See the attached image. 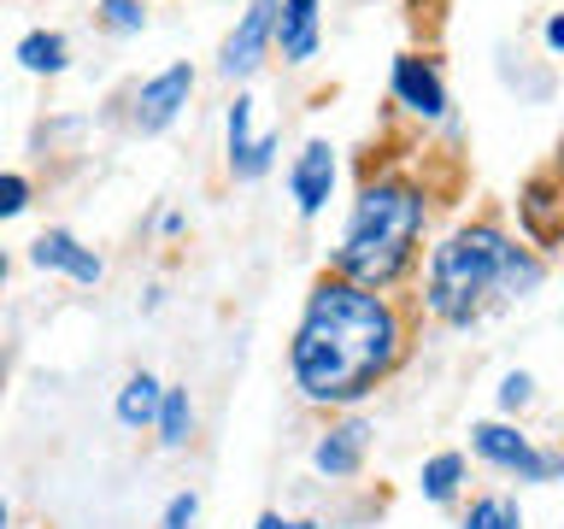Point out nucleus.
I'll list each match as a JSON object with an SVG mask.
<instances>
[{"label":"nucleus","mask_w":564,"mask_h":529,"mask_svg":"<svg viewBox=\"0 0 564 529\" xmlns=\"http://www.w3.org/2000/svg\"><path fill=\"white\" fill-rule=\"evenodd\" d=\"M405 353V317L388 294L317 277L289 342V377L306 406H359Z\"/></svg>","instance_id":"nucleus-1"},{"label":"nucleus","mask_w":564,"mask_h":529,"mask_svg":"<svg viewBox=\"0 0 564 529\" xmlns=\"http://www.w3.org/2000/svg\"><path fill=\"white\" fill-rule=\"evenodd\" d=\"M423 224H430V188L405 171L365 176L352 194L347 229L329 253V277H347L359 289L388 294L423 253Z\"/></svg>","instance_id":"nucleus-2"},{"label":"nucleus","mask_w":564,"mask_h":529,"mask_svg":"<svg viewBox=\"0 0 564 529\" xmlns=\"http://www.w3.org/2000/svg\"><path fill=\"white\" fill-rule=\"evenodd\" d=\"M506 253H511V236L494 218H470L447 229L430 247V264H423V312L447 330L476 324L488 312V300H500Z\"/></svg>","instance_id":"nucleus-3"},{"label":"nucleus","mask_w":564,"mask_h":529,"mask_svg":"<svg viewBox=\"0 0 564 529\" xmlns=\"http://www.w3.org/2000/svg\"><path fill=\"white\" fill-rule=\"evenodd\" d=\"M470 447L482 465L518 476V483H558V471H564L558 447H535V435H523L518 423H500V418L470 423Z\"/></svg>","instance_id":"nucleus-4"},{"label":"nucleus","mask_w":564,"mask_h":529,"mask_svg":"<svg viewBox=\"0 0 564 529\" xmlns=\"http://www.w3.org/2000/svg\"><path fill=\"white\" fill-rule=\"evenodd\" d=\"M224 148H229V176L236 183H259L276 165L282 130H253V95H236L224 112Z\"/></svg>","instance_id":"nucleus-5"},{"label":"nucleus","mask_w":564,"mask_h":529,"mask_svg":"<svg viewBox=\"0 0 564 529\" xmlns=\"http://www.w3.org/2000/svg\"><path fill=\"white\" fill-rule=\"evenodd\" d=\"M188 95H194V65L176 60V65H165L159 77H148V83L130 95V123H135L141 136H165L171 123L183 118Z\"/></svg>","instance_id":"nucleus-6"},{"label":"nucleus","mask_w":564,"mask_h":529,"mask_svg":"<svg viewBox=\"0 0 564 529\" xmlns=\"http://www.w3.org/2000/svg\"><path fill=\"white\" fill-rule=\"evenodd\" d=\"M271 24H276V0H247V12L236 18V30L224 35L218 47V71L229 83H247L271 53Z\"/></svg>","instance_id":"nucleus-7"},{"label":"nucleus","mask_w":564,"mask_h":529,"mask_svg":"<svg viewBox=\"0 0 564 529\" xmlns=\"http://www.w3.org/2000/svg\"><path fill=\"white\" fill-rule=\"evenodd\" d=\"M388 88H394V106H405L412 118L423 123L447 118V83H441V65L423 60V53H400L394 71H388Z\"/></svg>","instance_id":"nucleus-8"},{"label":"nucleus","mask_w":564,"mask_h":529,"mask_svg":"<svg viewBox=\"0 0 564 529\" xmlns=\"http://www.w3.org/2000/svg\"><path fill=\"white\" fill-rule=\"evenodd\" d=\"M335 176H341V159H335V148H329L324 136H312L306 148L294 153V165H289V194H294L300 218H317V212L329 206Z\"/></svg>","instance_id":"nucleus-9"},{"label":"nucleus","mask_w":564,"mask_h":529,"mask_svg":"<svg viewBox=\"0 0 564 529\" xmlns=\"http://www.w3.org/2000/svg\"><path fill=\"white\" fill-rule=\"evenodd\" d=\"M558 212H564V201H558V171L546 165V171H535V176L518 188V224H523V236H529V247H535L541 259L558 253Z\"/></svg>","instance_id":"nucleus-10"},{"label":"nucleus","mask_w":564,"mask_h":529,"mask_svg":"<svg viewBox=\"0 0 564 529\" xmlns=\"http://www.w3.org/2000/svg\"><path fill=\"white\" fill-rule=\"evenodd\" d=\"M365 453H370V423L365 418H341V423H329V430L317 435L312 471L329 476V483H352V476L365 471Z\"/></svg>","instance_id":"nucleus-11"},{"label":"nucleus","mask_w":564,"mask_h":529,"mask_svg":"<svg viewBox=\"0 0 564 529\" xmlns=\"http://www.w3.org/2000/svg\"><path fill=\"white\" fill-rule=\"evenodd\" d=\"M317 42H324V0H276V24H271V47L289 65H312Z\"/></svg>","instance_id":"nucleus-12"},{"label":"nucleus","mask_w":564,"mask_h":529,"mask_svg":"<svg viewBox=\"0 0 564 529\" xmlns=\"http://www.w3.org/2000/svg\"><path fill=\"white\" fill-rule=\"evenodd\" d=\"M30 264L35 271H59L70 282H83V289H95V282L106 277V264L95 247H83L70 229H42V236L30 241Z\"/></svg>","instance_id":"nucleus-13"},{"label":"nucleus","mask_w":564,"mask_h":529,"mask_svg":"<svg viewBox=\"0 0 564 529\" xmlns=\"http://www.w3.org/2000/svg\"><path fill=\"white\" fill-rule=\"evenodd\" d=\"M12 60L24 65L30 77H59L70 65V42H65V30H24L12 47Z\"/></svg>","instance_id":"nucleus-14"},{"label":"nucleus","mask_w":564,"mask_h":529,"mask_svg":"<svg viewBox=\"0 0 564 529\" xmlns=\"http://www.w3.org/2000/svg\"><path fill=\"white\" fill-rule=\"evenodd\" d=\"M159 395H165V382L153 377V370H135L130 382L118 388V423L123 430H153V412H159Z\"/></svg>","instance_id":"nucleus-15"},{"label":"nucleus","mask_w":564,"mask_h":529,"mask_svg":"<svg viewBox=\"0 0 564 529\" xmlns=\"http://www.w3.org/2000/svg\"><path fill=\"white\" fill-rule=\"evenodd\" d=\"M458 488H465V453L423 458V471H417V494H423V500H430V506H453Z\"/></svg>","instance_id":"nucleus-16"},{"label":"nucleus","mask_w":564,"mask_h":529,"mask_svg":"<svg viewBox=\"0 0 564 529\" xmlns=\"http://www.w3.org/2000/svg\"><path fill=\"white\" fill-rule=\"evenodd\" d=\"M546 282V259L535 253V247H523V241H511V253H506V271H500V300H529Z\"/></svg>","instance_id":"nucleus-17"},{"label":"nucleus","mask_w":564,"mask_h":529,"mask_svg":"<svg viewBox=\"0 0 564 529\" xmlns=\"http://www.w3.org/2000/svg\"><path fill=\"white\" fill-rule=\"evenodd\" d=\"M153 430H159V441H165V447H183L188 430H194V400H188V388H165V395H159Z\"/></svg>","instance_id":"nucleus-18"},{"label":"nucleus","mask_w":564,"mask_h":529,"mask_svg":"<svg viewBox=\"0 0 564 529\" xmlns=\"http://www.w3.org/2000/svg\"><path fill=\"white\" fill-rule=\"evenodd\" d=\"M458 529H523V506L511 494H482V500H470Z\"/></svg>","instance_id":"nucleus-19"},{"label":"nucleus","mask_w":564,"mask_h":529,"mask_svg":"<svg viewBox=\"0 0 564 529\" xmlns=\"http://www.w3.org/2000/svg\"><path fill=\"white\" fill-rule=\"evenodd\" d=\"M95 18H100V30H112V35H141L148 30V0H100Z\"/></svg>","instance_id":"nucleus-20"},{"label":"nucleus","mask_w":564,"mask_h":529,"mask_svg":"<svg viewBox=\"0 0 564 529\" xmlns=\"http://www.w3.org/2000/svg\"><path fill=\"white\" fill-rule=\"evenodd\" d=\"M494 400H500V412H506V418L529 412V406H535V377H529V370H506L500 388H494Z\"/></svg>","instance_id":"nucleus-21"},{"label":"nucleus","mask_w":564,"mask_h":529,"mask_svg":"<svg viewBox=\"0 0 564 529\" xmlns=\"http://www.w3.org/2000/svg\"><path fill=\"white\" fill-rule=\"evenodd\" d=\"M35 201V183L30 176H18V171H0V224H12V218H24Z\"/></svg>","instance_id":"nucleus-22"},{"label":"nucleus","mask_w":564,"mask_h":529,"mask_svg":"<svg viewBox=\"0 0 564 529\" xmlns=\"http://www.w3.org/2000/svg\"><path fill=\"white\" fill-rule=\"evenodd\" d=\"M200 523V494L183 488V494H171L165 511H159V529H194Z\"/></svg>","instance_id":"nucleus-23"},{"label":"nucleus","mask_w":564,"mask_h":529,"mask_svg":"<svg viewBox=\"0 0 564 529\" xmlns=\"http://www.w3.org/2000/svg\"><path fill=\"white\" fill-rule=\"evenodd\" d=\"M253 529H317L312 518H282V511H259Z\"/></svg>","instance_id":"nucleus-24"},{"label":"nucleus","mask_w":564,"mask_h":529,"mask_svg":"<svg viewBox=\"0 0 564 529\" xmlns=\"http://www.w3.org/2000/svg\"><path fill=\"white\" fill-rule=\"evenodd\" d=\"M541 42H546V53H558V47H564V12H546V24H541Z\"/></svg>","instance_id":"nucleus-25"},{"label":"nucleus","mask_w":564,"mask_h":529,"mask_svg":"<svg viewBox=\"0 0 564 529\" xmlns=\"http://www.w3.org/2000/svg\"><path fill=\"white\" fill-rule=\"evenodd\" d=\"M183 224H188L183 212H165V218H159V236H183Z\"/></svg>","instance_id":"nucleus-26"},{"label":"nucleus","mask_w":564,"mask_h":529,"mask_svg":"<svg viewBox=\"0 0 564 529\" xmlns=\"http://www.w3.org/2000/svg\"><path fill=\"white\" fill-rule=\"evenodd\" d=\"M7 277H12V259H7V247H0V289H7Z\"/></svg>","instance_id":"nucleus-27"},{"label":"nucleus","mask_w":564,"mask_h":529,"mask_svg":"<svg viewBox=\"0 0 564 529\" xmlns=\"http://www.w3.org/2000/svg\"><path fill=\"white\" fill-rule=\"evenodd\" d=\"M0 529H12V511H7V500H0Z\"/></svg>","instance_id":"nucleus-28"}]
</instances>
